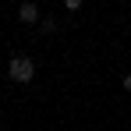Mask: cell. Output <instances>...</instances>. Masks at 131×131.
<instances>
[{
	"label": "cell",
	"instance_id": "4",
	"mask_svg": "<svg viewBox=\"0 0 131 131\" xmlns=\"http://www.w3.org/2000/svg\"><path fill=\"white\" fill-rule=\"evenodd\" d=\"M124 89H128V92H131V71H128V74H124Z\"/></svg>",
	"mask_w": 131,
	"mask_h": 131
},
{
	"label": "cell",
	"instance_id": "1",
	"mask_svg": "<svg viewBox=\"0 0 131 131\" xmlns=\"http://www.w3.org/2000/svg\"><path fill=\"white\" fill-rule=\"evenodd\" d=\"M7 74H11V82L28 85V82L36 78V60H32V57H25V53H14V57H11V64H7Z\"/></svg>",
	"mask_w": 131,
	"mask_h": 131
},
{
	"label": "cell",
	"instance_id": "3",
	"mask_svg": "<svg viewBox=\"0 0 131 131\" xmlns=\"http://www.w3.org/2000/svg\"><path fill=\"white\" fill-rule=\"evenodd\" d=\"M39 32H46V36H53V32H57V21H53V18H43V28H39Z\"/></svg>",
	"mask_w": 131,
	"mask_h": 131
},
{
	"label": "cell",
	"instance_id": "2",
	"mask_svg": "<svg viewBox=\"0 0 131 131\" xmlns=\"http://www.w3.org/2000/svg\"><path fill=\"white\" fill-rule=\"evenodd\" d=\"M18 18H21L25 25H36V21H39V7H36L32 0H25L21 7H18Z\"/></svg>",
	"mask_w": 131,
	"mask_h": 131
}]
</instances>
